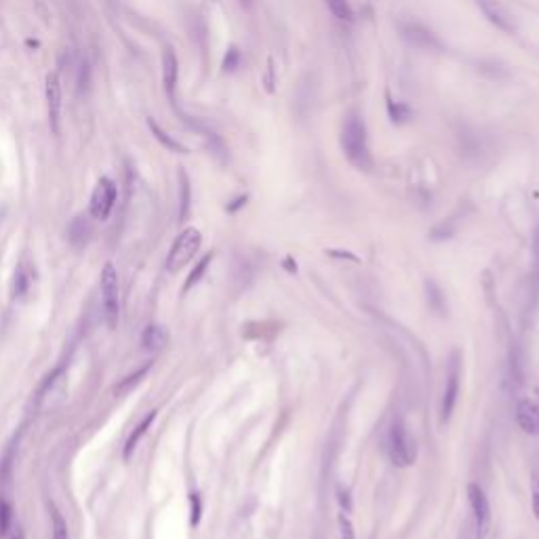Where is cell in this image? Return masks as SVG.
Instances as JSON below:
<instances>
[{
	"label": "cell",
	"instance_id": "33",
	"mask_svg": "<svg viewBox=\"0 0 539 539\" xmlns=\"http://www.w3.org/2000/svg\"><path fill=\"white\" fill-rule=\"evenodd\" d=\"M9 539H26V533H23V529H21V527H15V529H13V533L9 535Z\"/></svg>",
	"mask_w": 539,
	"mask_h": 539
},
{
	"label": "cell",
	"instance_id": "6",
	"mask_svg": "<svg viewBox=\"0 0 539 539\" xmlns=\"http://www.w3.org/2000/svg\"><path fill=\"white\" fill-rule=\"evenodd\" d=\"M468 502L474 514V539H484L491 529V506L487 500V493L480 484H468Z\"/></svg>",
	"mask_w": 539,
	"mask_h": 539
},
{
	"label": "cell",
	"instance_id": "11",
	"mask_svg": "<svg viewBox=\"0 0 539 539\" xmlns=\"http://www.w3.org/2000/svg\"><path fill=\"white\" fill-rule=\"evenodd\" d=\"M45 91H47V108H49L51 129H53L55 135H59V131H61V127H59V122H61V85H59V78H57L55 72L47 76Z\"/></svg>",
	"mask_w": 539,
	"mask_h": 539
},
{
	"label": "cell",
	"instance_id": "25",
	"mask_svg": "<svg viewBox=\"0 0 539 539\" xmlns=\"http://www.w3.org/2000/svg\"><path fill=\"white\" fill-rule=\"evenodd\" d=\"M388 114H390V118H392V122H406L409 118H411V110L406 108V106H402V104H396V101H388Z\"/></svg>",
	"mask_w": 539,
	"mask_h": 539
},
{
	"label": "cell",
	"instance_id": "32",
	"mask_svg": "<svg viewBox=\"0 0 539 539\" xmlns=\"http://www.w3.org/2000/svg\"><path fill=\"white\" fill-rule=\"evenodd\" d=\"M244 202H246V196H240L238 200H234V204H230V206H228V211H230V213H234V211L238 209V206H242Z\"/></svg>",
	"mask_w": 539,
	"mask_h": 539
},
{
	"label": "cell",
	"instance_id": "10",
	"mask_svg": "<svg viewBox=\"0 0 539 539\" xmlns=\"http://www.w3.org/2000/svg\"><path fill=\"white\" fill-rule=\"evenodd\" d=\"M34 282H36V266H34V262L28 255H23L17 262L15 272H13V280H11V295H13V300H23L30 293V288L34 286Z\"/></svg>",
	"mask_w": 539,
	"mask_h": 539
},
{
	"label": "cell",
	"instance_id": "8",
	"mask_svg": "<svg viewBox=\"0 0 539 539\" xmlns=\"http://www.w3.org/2000/svg\"><path fill=\"white\" fill-rule=\"evenodd\" d=\"M400 36L406 40V43L411 47H415L420 51H440V40L438 36L426 28L424 23H418V21H406L400 26Z\"/></svg>",
	"mask_w": 539,
	"mask_h": 539
},
{
	"label": "cell",
	"instance_id": "5",
	"mask_svg": "<svg viewBox=\"0 0 539 539\" xmlns=\"http://www.w3.org/2000/svg\"><path fill=\"white\" fill-rule=\"evenodd\" d=\"M460 384H462V354L455 350L447 362V373H444V392H442V404H440L442 424H447L451 420L453 409L458 404Z\"/></svg>",
	"mask_w": 539,
	"mask_h": 539
},
{
	"label": "cell",
	"instance_id": "2",
	"mask_svg": "<svg viewBox=\"0 0 539 539\" xmlns=\"http://www.w3.org/2000/svg\"><path fill=\"white\" fill-rule=\"evenodd\" d=\"M388 455L396 468H409L418 460V444L409 434L406 426L396 420L388 432Z\"/></svg>",
	"mask_w": 539,
	"mask_h": 539
},
{
	"label": "cell",
	"instance_id": "12",
	"mask_svg": "<svg viewBox=\"0 0 539 539\" xmlns=\"http://www.w3.org/2000/svg\"><path fill=\"white\" fill-rule=\"evenodd\" d=\"M177 78H179V61H177L175 51L171 47H167L162 53V85H164V93H167L171 104H175Z\"/></svg>",
	"mask_w": 539,
	"mask_h": 539
},
{
	"label": "cell",
	"instance_id": "24",
	"mask_svg": "<svg viewBox=\"0 0 539 539\" xmlns=\"http://www.w3.org/2000/svg\"><path fill=\"white\" fill-rule=\"evenodd\" d=\"M426 288H428V302L430 306L438 312V314H444V297H442V291L438 288L436 282H426Z\"/></svg>",
	"mask_w": 539,
	"mask_h": 539
},
{
	"label": "cell",
	"instance_id": "20",
	"mask_svg": "<svg viewBox=\"0 0 539 539\" xmlns=\"http://www.w3.org/2000/svg\"><path fill=\"white\" fill-rule=\"evenodd\" d=\"M211 259H213V253H206V255L194 266V270L190 272V276H188V280H186V284H184V293H188L192 286H196V284L202 280V276L206 274V270H209V266H211Z\"/></svg>",
	"mask_w": 539,
	"mask_h": 539
},
{
	"label": "cell",
	"instance_id": "21",
	"mask_svg": "<svg viewBox=\"0 0 539 539\" xmlns=\"http://www.w3.org/2000/svg\"><path fill=\"white\" fill-rule=\"evenodd\" d=\"M324 3H326V9L333 13L335 19H340V21H352L354 19V11H352L350 0H324Z\"/></svg>",
	"mask_w": 539,
	"mask_h": 539
},
{
	"label": "cell",
	"instance_id": "19",
	"mask_svg": "<svg viewBox=\"0 0 539 539\" xmlns=\"http://www.w3.org/2000/svg\"><path fill=\"white\" fill-rule=\"evenodd\" d=\"M150 366H152V362H148L146 366H141V369H137L135 373H131L129 378H124V380H120L118 384H116V388H114V394L116 396H124V394H129L144 378H146V373L150 371Z\"/></svg>",
	"mask_w": 539,
	"mask_h": 539
},
{
	"label": "cell",
	"instance_id": "30",
	"mask_svg": "<svg viewBox=\"0 0 539 539\" xmlns=\"http://www.w3.org/2000/svg\"><path fill=\"white\" fill-rule=\"evenodd\" d=\"M531 506L533 514L539 520V476H533V489H531Z\"/></svg>",
	"mask_w": 539,
	"mask_h": 539
},
{
	"label": "cell",
	"instance_id": "31",
	"mask_svg": "<svg viewBox=\"0 0 539 539\" xmlns=\"http://www.w3.org/2000/svg\"><path fill=\"white\" fill-rule=\"evenodd\" d=\"M266 89L268 93L274 91V68H272V59L268 61V72H266Z\"/></svg>",
	"mask_w": 539,
	"mask_h": 539
},
{
	"label": "cell",
	"instance_id": "22",
	"mask_svg": "<svg viewBox=\"0 0 539 539\" xmlns=\"http://www.w3.org/2000/svg\"><path fill=\"white\" fill-rule=\"evenodd\" d=\"M13 525V506L5 495H0V539H5Z\"/></svg>",
	"mask_w": 539,
	"mask_h": 539
},
{
	"label": "cell",
	"instance_id": "27",
	"mask_svg": "<svg viewBox=\"0 0 539 539\" xmlns=\"http://www.w3.org/2000/svg\"><path fill=\"white\" fill-rule=\"evenodd\" d=\"M240 66V51L236 47H230L224 57V72H236Z\"/></svg>",
	"mask_w": 539,
	"mask_h": 539
},
{
	"label": "cell",
	"instance_id": "3",
	"mask_svg": "<svg viewBox=\"0 0 539 539\" xmlns=\"http://www.w3.org/2000/svg\"><path fill=\"white\" fill-rule=\"evenodd\" d=\"M202 244V234L196 228H186L173 242L171 251L167 255V270L169 272H179L182 268H186L194 255L198 253V248Z\"/></svg>",
	"mask_w": 539,
	"mask_h": 539
},
{
	"label": "cell",
	"instance_id": "1",
	"mask_svg": "<svg viewBox=\"0 0 539 539\" xmlns=\"http://www.w3.org/2000/svg\"><path fill=\"white\" fill-rule=\"evenodd\" d=\"M342 150L346 158L354 164L358 171H371L373 169V158L369 150V137H366V127L364 120L356 114H350L344 120L342 127Z\"/></svg>",
	"mask_w": 539,
	"mask_h": 539
},
{
	"label": "cell",
	"instance_id": "28",
	"mask_svg": "<svg viewBox=\"0 0 539 539\" xmlns=\"http://www.w3.org/2000/svg\"><path fill=\"white\" fill-rule=\"evenodd\" d=\"M89 82H91V72H89V63L82 59L80 63H78V80H76V85H78V89L82 91V89H89Z\"/></svg>",
	"mask_w": 539,
	"mask_h": 539
},
{
	"label": "cell",
	"instance_id": "34",
	"mask_svg": "<svg viewBox=\"0 0 539 539\" xmlns=\"http://www.w3.org/2000/svg\"><path fill=\"white\" fill-rule=\"evenodd\" d=\"M329 255H333V257H348V259H352V262H358V257H356V255H350V253H337V251H329Z\"/></svg>",
	"mask_w": 539,
	"mask_h": 539
},
{
	"label": "cell",
	"instance_id": "17",
	"mask_svg": "<svg viewBox=\"0 0 539 539\" xmlns=\"http://www.w3.org/2000/svg\"><path fill=\"white\" fill-rule=\"evenodd\" d=\"M148 127H150V131H152V135H154V139L162 146V148H167L169 152H175V154H188L190 150L184 146V144H179L177 139H173L167 131H164L160 124L154 120V118H148Z\"/></svg>",
	"mask_w": 539,
	"mask_h": 539
},
{
	"label": "cell",
	"instance_id": "26",
	"mask_svg": "<svg viewBox=\"0 0 539 539\" xmlns=\"http://www.w3.org/2000/svg\"><path fill=\"white\" fill-rule=\"evenodd\" d=\"M190 525L192 527H198L200 518H202V500L198 493H192L190 495Z\"/></svg>",
	"mask_w": 539,
	"mask_h": 539
},
{
	"label": "cell",
	"instance_id": "16",
	"mask_svg": "<svg viewBox=\"0 0 539 539\" xmlns=\"http://www.w3.org/2000/svg\"><path fill=\"white\" fill-rule=\"evenodd\" d=\"M154 420H156V411H150L148 415L135 426V430L129 434V438H127V444H124V451H122V455H124V460H129L131 455H133V451L137 449V444L141 442V438L148 434V430L152 428V424H154Z\"/></svg>",
	"mask_w": 539,
	"mask_h": 539
},
{
	"label": "cell",
	"instance_id": "35",
	"mask_svg": "<svg viewBox=\"0 0 539 539\" xmlns=\"http://www.w3.org/2000/svg\"><path fill=\"white\" fill-rule=\"evenodd\" d=\"M242 9H251L253 7V0H238Z\"/></svg>",
	"mask_w": 539,
	"mask_h": 539
},
{
	"label": "cell",
	"instance_id": "18",
	"mask_svg": "<svg viewBox=\"0 0 539 539\" xmlns=\"http://www.w3.org/2000/svg\"><path fill=\"white\" fill-rule=\"evenodd\" d=\"M190 200H192L190 179H188V173L182 169L179 171V222H186L190 215Z\"/></svg>",
	"mask_w": 539,
	"mask_h": 539
},
{
	"label": "cell",
	"instance_id": "13",
	"mask_svg": "<svg viewBox=\"0 0 539 539\" xmlns=\"http://www.w3.org/2000/svg\"><path fill=\"white\" fill-rule=\"evenodd\" d=\"M93 238V222L89 215H76L70 224H68V242L74 248H85Z\"/></svg>",
	"mask_w": 539,
	"mask_h": 539
},
{
	"label": "cell",
	"instance_id": "7",
	"mask_svg": "<svg viewBox=\"0 0 539 539\" xmlns=\"http://www.w3.org/2000/svg\"><path fill=\"white\" fill-rule=\"evenodd\" d=\"M116 196H118L116 184L110 177H101L97 182L93 194H91V202H89L91 217L106 222L110 217L112 209H114V204H116Z\"/></svg>",
	"mask_w": 539,
	"mask_h": 539
},
{
	"label": "cell",
	"instance_id": "29",
	"mask_svg": "<svg viewBox=\"0 0 539 539\" xmlns=\"http://www.w3.org/2000/svg\"><path fill=\"white\" fill-rule=\"evenodd\" d=\"M340 531H342V539H356L354 527H352V522L346 514H340Z\"/></svg>",
	"mask_w": 539,
	"mask_h": 539
},
{
	"label": "cell",
	"instance_id": "14",
	"mask_svg": "<svg viewBox=\"0 0 539 539\" xmlns=\"http://www.w3.org/2000/svg\"><path fill=\"white\" fill-rule=\"evenodd\" d=\"M516 422L525 434L537 436L539 434V404L525 398L516 404Z\"/></svg>",
	"mask_w": 539,
	"mask_h": 539
},
{
	"label": "cell",
	"instance_id": "15",
	"mask_svg": "<svg viewBox=\"0 0 539 539\" xmlns=\"http://www.w3.org/2000/svg\"><path fill=\"white\" fill-rule=\"evenodd\" d=\"M169 342V331L162 324H148L141 333V348L146 352H160Z\"/></svg>",
	"mask_w": 539,
	"mask_h": 539
},
{
	"label": "cell",
	"instance_id": "4",
	"mask_svg": "<svg viewBox=\"0 0 539 539\" xmlns=\"http://www.w3.org/2000/svg\"><path fill=\"white\" fill-rule=\"evenodd\" d=\"M99 286H101V308H104V318L110 329L118 326L120 320V297H118V272L112 264H106L99 276Z\"/></svg>",
	"mask_w": 539,
	"mask_h": 539
},
{
	"label": "cell",
	"instance_id": "9",
	"mask_svg": "<svg viewBox=\"0 0 539 539\" xmlns=\"http://www.w3.org/2000/svg\"><path fill=\"white\" fill-rule=\"evenodd\" d=\"M476 7L487 17V21L491 26H495L497 30H502L506 34L516 32V21H514L512 13L500 3V0H476Z\"/></svg>",
	"mask_w": 539,
	"mask_h": 539
},
{
	"label": "cell",
	"instance_id": "23",
	"mask_svg": "<svg viewBox=\"0 0 539 539\" xmlns=\"http://www.w3.org/2000/svg\"><path fill=\"white\" fill-rule=\"evenodd\" d=\"M49 512H51V529H53V539H68V525L61 516V512L49 504Z\"/></svg>",
	"mask_w": 539,
	"mask_h": 539
}]
</instances>
